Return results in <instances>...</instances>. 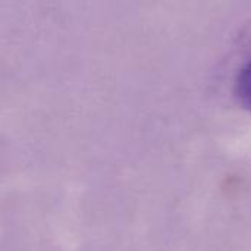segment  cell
Returning <instances> with one entry per match:
<instances>
[{
  "label": "cell",
  "instance_id": "1",
  "mask_svg": "<svg viewBox=\"0 0 251 251\" xmlns=\"http://www.w3.org/2000/svg\"><path fill=\"white\" fill-rule=\"evenodd\" d=\"M234 96L241 107L251 112V57L235 74Z\"/></svg>",
  "mask_w": 251,
  "mask_h": 251
}]
</instances>
